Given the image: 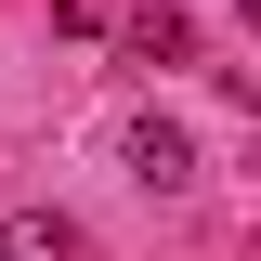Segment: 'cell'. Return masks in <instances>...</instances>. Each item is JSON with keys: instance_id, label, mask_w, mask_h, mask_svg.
<instances>
[{"instance_id": "1", "label": "cell", "mask_w": 261, "mask_h": 261, "mask_svg": "<svg viewBox=\"0 0 261 261\" xmlns=\"http://www.w3.org/2000/svg\"><path fill=\"white\" fill-rule=\"evenodd\" d=\"M118 39H130V65H183V53H196L183 0H130V13H118Z\"/></svg>"}, {"instance_id": "2", "label": "cell", "mask_w": 261, "mask_h": 261, "mask_svg": "<svg viewBox=\"0 0 261 261\" xmlns=\"http://www.w3.org/2000/svg\"><path fill=\"white\" fill-rule=\"evenodd\" d=\"M183 170H196L183 118H157V105H144V118H130V183H183Z\"/></svg>"}, {"instance_id": "3", "label": "cell", "mask_w": 261, "mask_h": 261, "mask_svg": "<svg viewBox=\"0 0 261 261\" xmlns=\"http://www.w3.org/2000/svg\"><path fill=\"white\" fill-rule=\"evenodd\" d=\"M0 261H79V222L65 209H0Z\"/></svg>"}, {"instance_id": "4", "label": "cell", "mask_w": 261, "mask_h": 261, "mask_svg": "<svg viewBox=\"0 0 261 261\" xmlns=\"http://www.w3.org/2000/svg\"><path fill=\"white\" fill-rule=\"evenodd\" d=\"M53 27H65V39H105V27H118V0H53Z\"/></svg>"}]
</instances>
